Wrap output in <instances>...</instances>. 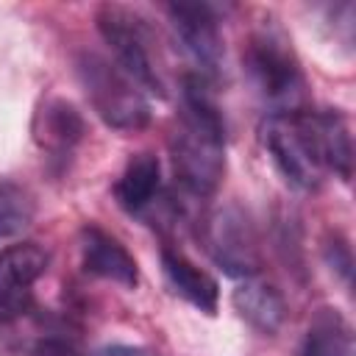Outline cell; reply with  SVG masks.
<instances>
[{"label":"cell","mask_w":356,"mask_h":356,"mask_svg":"<svg viewBox=\"0 0 356 356\" xmlns=\"http://www.w3.org/2000/svg\"><path fill=\"white\" fill-rule=\"evenodd\" d=\"M231 300H234V309L239 312V317L248 320L261 334H275L286 317L284 295L267 281L245 278V284H239L234 289Z\"/></svg>","instance_id":"cell-12"},{"label":"cell","mask_w":356,"mask_h":356,"mask_svg":"<svg viewBox=\"0 0 356 356\" xmlns=\"http://www.w3.org/2000/svg\"><path fill=\"white\" fill-rule=\"evenodd\" d=\"M28 356H78V353L70 345H64L61 339H42L31 348Z\"/></svg>","instance_id":"cell-17"},{"label":"cell","mask_w":356,"mask_h":356,"mask_svg":"<svg viewBox=\"0 0 356 356\" xmlns=\"http://www.w3.org/2000/svg\"><path fill=\"white\" fill-rule=\"evenodd\" d=\"M81 86L95 114L117 131H139L150 120V106L139 86L108 58L97 53H81L78 61Z\"/></svg>","instance_id":"cell-4"},{"label":"cell","mask_w":356,"mask_h":356,"mask_svg":"<svg viewBox=\"0 0 356 356\" xmlns=\"http://www.w3.org/2000/svg\"><path fill=\"white\" fill-rule=\"evenodd\" d=\"M309 131L325 172H337L342 181L353 175V142L348 120L339 111H306Z\"/></svg>","instance_id":"cell-10"},{"label":"cell","mask_w":356,"mask_h":356,"mask_svg":"<svg viewBox=\"0 0 356 356\" xmlns=\"http://www.w3.org/2000/svg\"><path fill=\"white\" fill-rule=\"evenodd\" d=\"M161 267H164V278H167V284H170V289L175 295H181L186 303H192L203 314H214L217 312L220 286L192 259H186L175 248H161Z\"/></svg>","instance_id":"cell-11"},{"label":"cell","mask_w":356,"mask_h":356,"mask_svg":"<svg viewBox=\"0 0 356 356\" xmlns=\"http://www.w3.org/2000/svg\"><path fill=\"white\" fill-rule=\"evenodd\" d=\"M300 356H353V334L337 309H320L306 331Z\"/></svg>","instance_id":"cell-15"},{"label":"cell","mask_w":356,"mask_h":356,"mask_svg":"<svg viewBox=\"0 0 356 356\" xmlns=\"http://www.w3.org/2000/svg\"><path fill=\"white\" fill-rule=\"evenodd\" d=\"M167 14L186 56L203 72H217L222 61V36L214 8L209 3H170Z\"/></svg>","instance_id":"cell-8"},{"label":"cell","mask_w":356,"mask_h":356,"mask_svg":"<svg viewBox=\"0 0 356 356\" xmlns=\"http://www.w3.org/2000/svg\"><path fill=\"white\" fill-rule=\"evenodd\" d=\"M81 261L89 275L114 281L125 289L136 286L139 281L136 259L128 253V248L117 236H111L97 225H83L81 231Z\"/></svg>","instance_id":"cell-9"},{"label":"cell","mask_w":356,"mask_h":356,"mask_svg":"<svg viewBox=\"0 0 356 356\" xmlns=\"http://www.w3.org/2000/svg\"><path fill=\"white\" fill-rule=\"evenodd\" d=\"M159 181H161V164L153 153H134L120 175V181L114 184V197L117 203L131 211V214H142L147 206H153L156 192H159Z\"/></svg>","instance_id":"cell-14"},{"label":"cell","mask_w":356,"mask_h":356,"mask_svg":"<svg viewBox=\"0 0 356 356\" xmlns=\"http://www.w3.org/2000/svg\"><path fill=\"white\" fill-rule=\"evenodd\" d=\"M92 356H156V353L142 345H106V348L95 350Z\"/></svg>","instance_id":"cell-18"},{"label":"cell","mask_w":356,"mask_h":356,"mask_svg":"<svg viewBox=\"0 0 356 356\" xmlns=\"http://www.w3.org/2000/svg\"><path fill=\"white\" fill-rule=\"evenodd\" d=\"M259 136L264 150L270 153L278 172L298 189H314L323 181V164L309 131L306 108L303 111H286V114H270L259 125Z\"/></svg>","instance_id":"cell-5"},{"label":"cell","mask_w":356,"mask_h":356,"mask_svg":"<svg viewBox=\"0 0 356 356\" xmlns=\"http://www.w3.org/2000/svg\"><path fill=\"white\" fill-rule=\"evenodd\" d=\"M203 242L211 259L234 278H250L261 267L259 236L239 206H222L203 222Z\"/></svg>","instance_id":"cell-6"},{"label":"cell","mask_w":356,"mask_h":356,"mask_svg":"<svg viewBox=\"0 0 356 356\" xmlns=\"http://www.w3.org/2000/svg\"><path fill=\"white\" fill-rule=\"evenodd\" d=\"M33 220V197L14 181L0 178V242L22 234Z\"/></svg>","instance_id":"cell-16"},{"label":"cell","mask_w":356,"mask_h":356,"mask_svg":"<svg viewBox=\"0 0 356 356\" xmlns=\"http://www.w3.org/2000/svg\"><path fill=\"white\" fill-rule=\"evenodd\" d=\"M97 31L106 39V44L114 53V64L139 86L147 89L150 95L164 97V81L159 72L156 61V36L153 28L142 14H136L128 6L120 3H103L97 8Z\"/></svg>","instance_id":"cell-3"},{"label":"cell","mask_w":356,"mask_h":356,"mask_svg":"<svg viewBox=\"0 0 356 356\" xmlns=\"http://www.w3.org/2000/svg\"><path fill=\"white\" fill-rule=\"evenodd\" d=\"M245 70L259 95L275 106V114L303 111V70L289 39L278 25L264 22L250 33L245 44Z\"/></svg>","instance_id":"cell-2"},{"label":"cell","mask_w":356,"mask_h":356,"mask_svg":"<svg viewBox=\"0 0 356 356\" xmlns=\"http://www.w3.org/2000/svg\"><path fill=\"white\" fill-rule=\"evenodd\" d=\"M33 136H36V142L44 150L64 156V153L72 150V145L81 142V136H83V120H81V114L75 111L72 103H67L61 97H53V100H47L36 111Z\"/></svg>","instance_id":"cell-13"},{"label":"cell","mask_w":356,"mask_h":356,"mask_svg":"<svg viewBox=\"0 0 356 356\" xmlns=\"http://www.w3.org/2000/svg\"><path fill=\"white\" fill-rule=\"evenodd\" d=\"M44 270L47 253L33 242H19L0 253V320H17L31 309L33 284Z\"/></svg>","instance_id":"cell-7"},{"label":"cell","mask_w":356,"mask_h":356,"mask_svg":"<svg viewBox=\"0 0 356 356\" xmlns=\"http://www.w3.org/2000/svg\"><path fill=\"white\" fill-rule=\"evenodd\" d=\"M170 159L178 184L209 197L225 175V125L200 75L184 83V111L170 136Z\"/></svg>","instance_id":"cell-1"}]
</instances>
